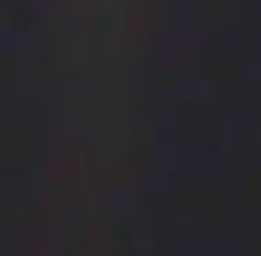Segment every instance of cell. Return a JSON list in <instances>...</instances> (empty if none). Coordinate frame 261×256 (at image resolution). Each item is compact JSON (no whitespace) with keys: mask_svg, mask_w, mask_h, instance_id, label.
I'll use <instances>...</instances> for the list:
<instances>
[{"mask_svg":"<svg viewBox=\"0 0 261 256\" xmlns=\"http://www.w3.org/2000/svg\"><path fill=\"white\" fill-rule=\"evenodd\" d=\"M117 0H0V256H107Z\"/></svg>","mask_w":261,"mask_h":256,"instance_id":"obj_1","label":"cell"}]
</instances>
